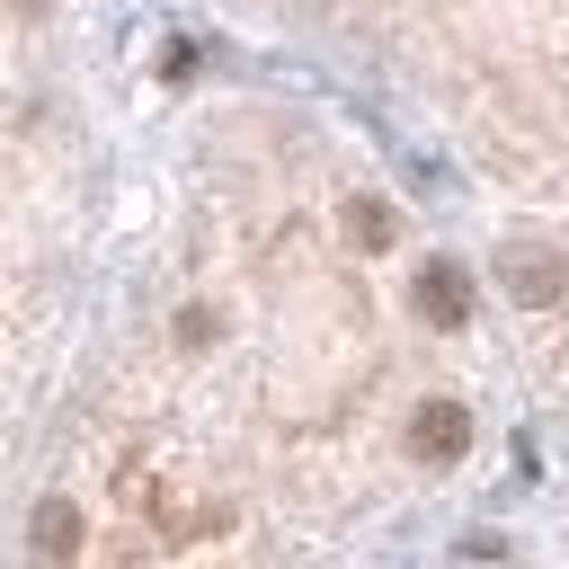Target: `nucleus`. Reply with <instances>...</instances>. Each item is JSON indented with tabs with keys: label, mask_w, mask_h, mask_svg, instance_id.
Wrapping results in <instances>:
<instances>
[{
	"label": "nucleus",
	"mask_w": 569,
	"mask_h": 569,
	"mask_svg": "<svg viewBox=\"0 0 569 569\" xmlns=\"http://www.w3.org/2000/svg\"><path fill=\"white\" fill-rule=\"evenodd\" d=\"M347 240H356V249H382V240H391V204H382V196H356V204H347Z\"/></svg>",
	"instance_id": "5"
},
{
	"label": "nucleus",
	"mask_w": 569,
	"mask_h": 569,
	"mask_svg": "<svg viewBox=\"0 0 569 569\" xmlns=\"http://www.w3.org/2000/svg\"><path fill=\"white\" fill-rule=\"evenodd\" d=\"M409 311H418L427 329H471V267H462V258H427V267L409 276Z\"/></svg>",
	"instance_id": "1"
},
{
	"label": "nucleus",
	"mask_w": 569,
	"mask_h": 569,
	"mask_svg": "<svg viewBox=\"0 0 569 569\" xmlns=\"http://www.w3.org/2000/svg\"><path fill=\"white\" fill-rule=\"evenodd\" d=\"M498 284H507L525 311H542V302L569 293V249H507V258H498Z\"/></svg>",
	"instance_id": "3"
},
{
	"label": "nucleus",
	"mask_w": 569,
	"mask_h": 569,
	"mask_svg": "<svg viewBox=\"0 0 569 569\" xmlns=\"http://www.w3.org/2000/svg\"><path fill=\"white\" fill-rule=\"evenodd\" d=\"M80 533H89V525H80L71 498H36V516H27V551H36V560H71Z\"/></svg>",
	"instance_id": "4"
},
{
	"label": "nucleus",
	"mask_w": 569,
	"mask_h": 569,
	"mask_svg": "<svg viewBox=\"0 0 569 569\" xmlns=\"http://www.w3.org/2000/svg\"><path fill=\"white\" fill-rule=\"evenodd\" d=\"M409 453L436 462V471L462 462V453H471V409H462V400H418V418H409Z\"/></svg>",
	"instance_id": "2"
},
{
	"label": "nucleus",
	"mask_w": 569,
	"mask_h": 569,
	"mask_svg": "<svg viewBox=\"0 0 569 569\" xmlns=\"http://www.w3.org/2000/svg\"><path fill=\"white\" fill-rule=\"evenodd\" d=\"M213 329H222V320H213V302H187V311H178V347H204Z\"/></svg>",
	"instance_id": "6"
}]
</instances>
